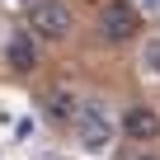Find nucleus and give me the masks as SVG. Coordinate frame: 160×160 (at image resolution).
<instances>
[{
	"label": "nucleus",
	"mask_w": 160,
	"mask_h": 160,
	"mask_svg": "<svg viewBox=\"0 0 160 160\" xmlns=\"http://www.w3.org/2000/svg\"><path fill=\"white\" fill-rule=\"evenodd\" d=\"M75 141H80V151H90V155H104L108 146H113V132H118V118L104 108V104H80V113H75Z\"/></svg>",
	"instance_id": "1"
},
{
	"label": "nucleus",
	"mask_w": 160,
	"mask_h": 160,
	"mask_svg": "<svg viewBox=\"0 0 160 160\" xmlns=\"http://www.w3.org/2000/svg\"><path fill=\"white\" fill-rule=\"evenodd\" d=\"M75 28V14L66 0H28V33L42 42H61Z\"/></svg>",
	"instance_id": "2"
},
{
	"label": "nucleus",
	"mask_w": 160,
	"mask_h": 160,
	"mask_svg": "<svg viewBox=\"0 0 160 160\" xmlns=\"http://www.w3.org/2000/svg\"><path fill=\"white\" fill-rule=\"evenodd\" d=\"M94 28H99V42L122 47V42H132L141 33V14L127 5V0H108V5L99 10V19H94Z\"/></svg>",
	"instance_id": "3"
},
{
	"label": "nucleus",
	"mask_w": 160,
	"mask_h": 160,
	"mask_svg": "<svg viewBox=\"0 0 160 160\" xmlns=\"http://www.w3.org/2000/svg\"><path fill=\"white\" fill-rule=\"evenodd\" d=\"M118 132L132 137V141H155V137H160V113H155L151 104H132V108H122Z\"/></svg>",
	"instance_id": "4"
},
{
	"label": "nucleus",
	"mask_w": 160,
	"mask_h": 160,
	"mask_svg": "<svg viewBox=\"0 0 160 160\" xmlns=\"http://www.w3.org/2000/svg\"><path fill=\"white\" fill-rule=\"evenodd\" d=\"M5 61H10V71H33L38 66V42H33V33H14L10 42H5Z\"/></svg>",
	"instance_id": "5"
},
{
	"label": "nucleus",
	"mask_w": 160,
	"mask_h": 160,
	"mask_svg": "<svg viewBox=\"0 0 160 160\" xmlns=\"http://www.w3.org/2000/svg\"><path fill=\"white\" fill-rule=\"evenodd\" d=\"M42 108H47V118H52V122H75V113H80V99H75L71 90H52Z\"/></svg>",
	"instance_id": "6"
},
{
	"label": "nucleus",
	"mask_w": 160,
	"mask_h": 160,
	"mask_svg": "<svg viewBox=\"0 0 160 160\" xmlns=\"http://www.w3.org/2000/svg\"><path fill=\"white\" fill-rule=\"evenodd\" d=\"M141 66H146V75L160 80V38H151V42L141 47Z\"/></svg>",
	"instance_id": "7"
},
{
	"label": "nucleus",
	"mask_w": 160,
	"mask_h": 160,
	"mask_svg": "<svg viewBox=\"0 0 160 160\" xmlns=\"http://www.w3.org/2000/svg\"><path fill=\"white\" fill-rule=\"evenodd\" d=\"M137 160H160V155H137Z\"/></svg>",
	"instance_id": "8"
}]
</instances>
